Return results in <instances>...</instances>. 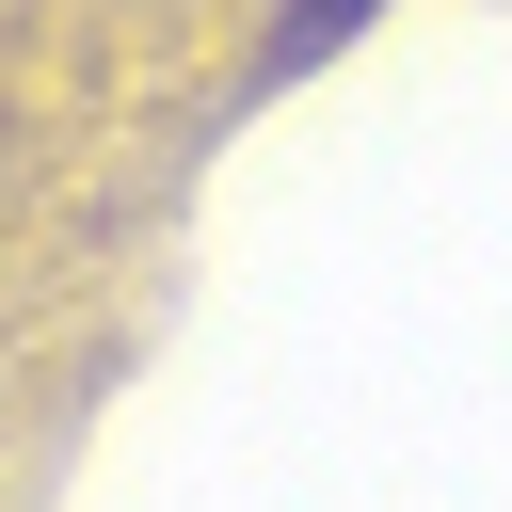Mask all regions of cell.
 <instances>
[{"instance_id":"1","label":"cell","mask_w":512,"mask_h":512,"mask_svg":"<svg viewBox=\"0 0 512 512\" xmlns=\"http://www.w3.org/2000/svg\"><path fill=\"white\" fill-rule=\"evenodd\" d=\"M352 16H368V0H304V16H288V48H336Z\"/></svg>"}]
</instances>
